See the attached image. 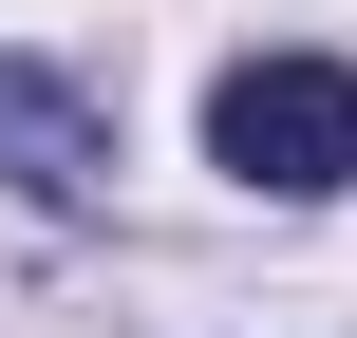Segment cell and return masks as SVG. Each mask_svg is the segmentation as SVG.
I'll return each instance as SVG.
<instances>
[{
    "mask_svg": "<svg viewBox=\"0 0 357 338\" xmlns=\"http://www.w3.org/2000/svg\"><path fill=\"white\" fill-rule=\"evenodd\" d=\"M207 151H226V188L320 207V188H357V75L339 56H245V75L207 94Z\"/></svg>",
    "mask_w": 357,
    "mask_h": 338,
    "instance_id": "1",
    "label": "cell"
},
{
    "mask_svg": "<svg viewBox=\"0 0 357 338\" xmlns=\"http://www.w3.org/2000/svg\"><path fill=\"white\" fill-rule=\"evenodd\" d=\"M0 169H19L38 207H94V188H113V113H94L56 56H0Z\"/></svg>",
    "mask_w": 357,
    "mask_h": 338,
    "instance_id": "2",
    "label": "cell"
}]
</instances>
